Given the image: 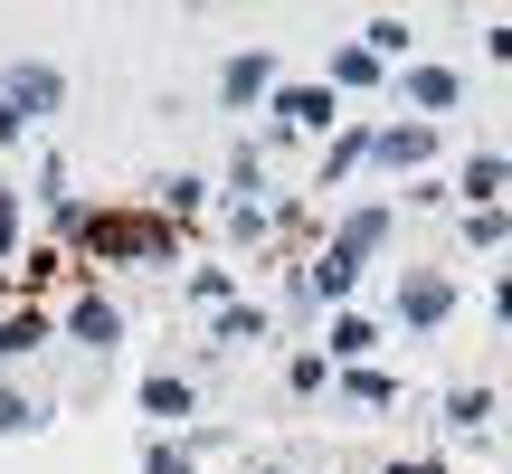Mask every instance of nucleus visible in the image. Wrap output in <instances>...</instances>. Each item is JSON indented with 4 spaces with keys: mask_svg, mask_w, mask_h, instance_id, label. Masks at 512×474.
Returning <instances> with one entry per match:
<instances>
[{
    "mask_svg": "<svg viewBox=\"0 0 512 474\" xmlns=\"http://www.w3.org/2000/svg\"><path fill=\"white\" fill-rule=\"evenodd\" d=\"M456 304H465V285H456L446 266H399V294H389V323L427 342V332H446V323H456Z\"/></svg>",
    "mask_w": 512,
    "mask_h": 474,
    "instance_id": "2",
    "label": "nucleus"
},
{
    "mask_svg": "<svg viewBox=\"0 0 512 474\" xmlns=\"http://www.w3.org/2000/svg\"><path fill=\"white\" fill-rule=\"evenodd\" d=\"M190 304H209V313H228V304H238V275H228V266H190Z\"/></svg>",
    "mask_w": 512,
    "mask_h": 474,
    "instance_id": "23",
    "label": "nucleus"
},
{
    "mask_svg": "<svg viewBox=\"0 0 512 474\" xmlns=\"http://www.w3.org/2000/svg\"><path fill=\"white\" fill-rule=\"evenodd\" d=\"M143 474H200V446H181V437H143Z\"/></svg>",
    "mask_w": 512,
    "mask_h": 474,
    "instance_id": "25",
    "label": "nucleus"
},
{
    "mask_svg": "<svg viewBox=\"0 0 512 474\" xmlns=\"http://www.w3.org/2000/svg\"><path fill=\"white\" fill-rule=\"evenodd\" d=\"M19 219H29V190H0V266H19Z\"/></svg>",
    "mask_w": 512,
    "mask_h": 474,
    "instance_id": "27",
    "label": "nucleus"
},
{
    "mask_svg": "<svg viewBox=\"0 0 512 474\" xmlns=\"http://www.w3.org/2000/svg\"><path fill=\"white\" fill-rule=\"evenodd\" d=\"M332 389H342L351 408H399V380H389V370H332Z\"/></svg>",
    "mask_w": 512,
    "mask_h": 474,
    "instance_id": "21",
    "label": "nucleus"
},
{
    "mask_svg": "<svg viewBox=\"0 0 512 474\" xmlns=\"http://www.w3.org/2000/svg\"><path fill=\"white\" fill-rule=\"evenodd\" d=\"M313 351H323L332 370H370V351H380V323H370V313H332Z\"/></svg>",
    "mask_w": 512,
    "mask_h": 474,
    "instance_id": "11",
    "label": "nucleus"
},
{
    "mask_svg": "<svg viewBox=\"0 0 512 474\" xmlns=\"http://www.w3.org/2000/svg\"><path fill=\"white\" fill-rule=\"evenodd\" d=\"M503 181H512L503 152H475V162L456 171V200H465V209H494V200H503Z\"/></svg>",
    "mask_w": 512,
    "mask_h": 474,
    "instance_id": "18",
    "label": "nucleus"
},
{
    "mask_svg": "<svg viewBox=\"0 0 512 474\" xmlns=\"http://www.w3.org/2000/svg\"><path fill=\"white\" fill-rule=\"evenodd\" d=\"M370 162L380 171H399V181H427V162H437V124H380V143H370Z\"/></svg>",
    "mask_w": 512,
    "mask_h": 474,
    "instance_id": "9",
    "label": "nucleus"
},
{
    "mask_svg": "<svg viewBox=\"0 0 512 474\" xmlns=\"http://www.w3.org/2000/svg\"><path fill=\"white\" fill-rule=\"evenodd\" d=\"M275 124H294V133H342L351 114H342V95L323 86V76H285V86H275Z\"/></svg>",
    "mask_w": 512,
    "mask_h": 474,
    "instance_id": "7",
    "label": "nucleus"
},
{
    "mask_svg": "<svg viewBox=\"0 0 512 474\" xmlns=\"http://www.w3.org/2000/svg\"><path fill=\"white\" fill-rule=\"evenodd\" d=\"M57 332H67L76 351H105V361H114V351H124V304H105V294H76V304L57 313Z\"/></svg>",
    "mask_w": 512,
    "mask_h": 474,
    "instance_id": "8",
    "label": "nucleus"
},
{
    "mask_svg": "<svg viewBox=\"0 0 512 474\" xmlns=\"http://www.w3.org/2000/svg\"><path fill=\"white\" fill-rule=\"evenodd\" d=\"M370 143H380V114H351V124H342V133L323 143V181H313V190H342L351 171L370 162Z\"/></svg>",
    "mask_w": 512,
    "mask_h": 474,
    "instance_id": "10",
    "label": "nucleus"
},
{
    "mask_svg": "<svg viewBox=\"0 0 512 474\" xmlns=\"http://www.w3.org/2000/svg\"><path fill=\"white\" fill-rule=\"evenodd\" d=\"M209 86H219V105H228V114H256V105H275L285 67H275V48H228Z\"/></svg>",
    "mask_w": 512,
    "mask_h": 474,
    "instance_id": "4",
    "label": "nucleus"
},
{
    "mask_svg": "<svg viewBox=\"0 0 512 474\" xmlns=\"http://www.w3.org/2000/svg\"><path fill=\"white\" fill-rule=\"evenodd\" d=\"M209 190H219L209 171H171V181L152 190V209H162L171 228H190V219H209Z\"/></svg>",
    "mask_w": 512,
    "mask_h": 474,
    "instance_id": "15",
    "label": "nucleus"
},
{
    "mask_svg": "<svg viewBox=\"0 0 512 474\" xmlns=\"http://www.w3.org/2000/svg\"><path fill=\"white\" fill-rule=\"evenodd\" d=\"M133 399H143V418H152V427H190V418H200V389H190L181 370H152Z\"/></svg>",
    "mask_w": 512,
    "mask_h": 474,
    "instance_id": "12",
    "label": "nucleus"
},
{
    "mask_svg": "<svg viewBox=\"0 0 512 474\" xmlns=\"http://www.w3.org/2000/svg\"><path fill=\"white\" fill-rule=\"evenodd\" d=\"M389 237H399V200H351L332 209V256H351V266H370V256H389Z\"/></svg>",
    "mask_w": 512,
    "mask_h": 474,
    "instance_id": "3",
    "label": "nucleus"
},
{
    "mask_svg": "<svg viewBox=\"0 0 512 474\" xmlns=\"http://www.w3.org/2000/svg\"><path fill=\"white\" fill-rule=\"evenodd\" d=\"M389 86H399V105L418 114V124H437V114L465 105V67H446V57H418V67H399Z\"/></svg>",
    "mask_w": 512,
    "mask_h": 474,
    "instance_id": "6",
    "label": "nucleus"
},
{
    "mask_svg": "<svg viewBox=\"0 0 512 474\" xmlns=\"http://www.w3.org/2000/svg\"><path fill=\"white\" fill-rule=\"evenodd\" d=\"M76 237H86L105 266H171V256H181V228H171L162 209H86Z\"/></svg>",
    "mask_w": 512,
    "mask_h": 474,
    "instance_id": "1",
    "label": "nucleus"
},
{
    "mask_svg": "<svg viewBox=\"0 0 512 474\" xmlns=\"http://www.w3.org/2000/svg\"><path fill=\"white\" fill-rule=\"evenodd\" d=\"M494 323H512V275H494Z\"/></svg>",
    "mask_w": 512,
    "mask_h": 474,
    "instance_id": "33",
    "label": "nucleus"
},
{
    "mask_svg": "<svg viewBox=\"0 0 512 474\" xmlns=\"http://www.w3.org/2000/svg\"><path fill=\"white\" fill-rule=\"evenodd\" d=\"M456 228H465V247H503L512 237V209L494 200V209H456Z\"/></svg>",
    "mask_w": 512,
    "mask_h": 474,
    "instance_id": "24",
    "label": "nucleus"
},
{
    "mask_svg": "<svg viewBox=\"0 0 512 474\" xmlns=\"http://www.w3.org/2000/svg\"><path fill=\"white\" fill-rule=\"evenodd\" d=\"M494 418H503L494 389H446V437H484Z\"/></svg>",
    "mask_w": 512,
    "mask_h": 474,
    "instance_id": "19",
    "label": "nucleus"
},
{
    "mask_svg": "<svg viewBox=\"0 0 512 474\" xmlns=\"http://www.w3.org/2000/svg\"><path fill=\"white\" fill-rule=\"evenodd\" d=\"M266 228H275L266 200H228V237H266Z\"/></svg>",
    "mask_w": 512,
    "mask_h": 474,
    "instance_id": "28",
    "label": "nucleus"
},
{
    "mask_svg": "<svg viewBox=\"0 0 512 474\" xmlns=\"http://www.w3.org/2000/svg\"><path fill=\"white\" fill-rule=\"evenodd\" d=\"M323 86H332V95H370V86H389V67L361 48V38H342V48L323 57Z\"/></svg>",
    "mask_w": 512,
    "mask_h": 474,
    "instance_id": "13",
    "label": "nucleus"
},
{
    "mask_svg": "<svg viewBox=\"0 0 512 474\" xmlns=\"http://www.w3.org/2000/svg\"><path fill=\"white\" fill-rule=\"evenodd\" d=\"M484 48H494V67H512V19H494V29H484Z\"/></svg>",
    "mask_w": 512,
    "mask_h": 474,
    "instance_id": "31",
    "label": "nucleus"
},
{
    "mask_svg": "<svg viewBox=\"0 0 512 474\" xmlns=\"http://www.w3.org/2000/svg\"><path fill=\"white\" fill-rule=\"evenodd\" d=\"M38 427H48V399L19 389V380H0V446H10V437H38Z\"/></svg>",
    "mask_w": 512,
    "mask_h": 474,
    "instance_id": "20",
    "label": "nucleus"
},
{
    "mask_svg": "<svg viewBox=\"0 0 512 474\" xmlns=\"http://www.w3.org/2000/svg\"><path fill=\"white\" fill-rule=\"evenodd\" d=\"M0 95H10L29 124H48V114H67V67H57V57H10V67H0Z\"/></svg>",
    "mask_w": 512,
    "mask_h": 474,
    "instance_id": "5",
    "label": "nucleus"
},
{
    "mask_svg": "<svg viewBox=\"0 0 512 474\" xmlns=\"http://www.w3.org/2000/svg\"><path fill=\"white\" fill-rule=\"evenodd\" d=\"M0 143H29V114H19L10 95H0Z\"/></svg>",
    "mask_w": 512,
    "mask_h": 474,
    "instance_id": "30",
    "label": "nucleus"
},
{
    "mask_svg": "<svg viewBox=\"0 0 512 474\" xmlns=\"http://www.w3.org/2000/svg\"><path fill=\"white\" fill-rule=\"evenodd\" d=\"M38 342H57V313L48 304H10V313H0V361H29Z\"/></svg>",
    "mask_w": 512,
    "mask_h": 474,
    "instance_id": "14",
    "label": "nucleus"
},
{
    "mask_svg": "<svg viewBox=\"0 0 512 474\" xmlns=\"http://www.w3.org/2000/svg\"><path fill=\"white\" fill-rule=\"evenodd\" d=\"M256 190H266V152L238 133V143H228V200H256Z\"/></svg>",
    "mask_w": 512,
    "mask_h": 474,
    "instance_id": "22",
    "label": "nucleus"
},
{
    "mask_svg": "<svg viewBox=\"0 0 512 474\" xmlns=\"http://www.w3.org/2000/svg\"><path fill=\"white\" fill-rule=\"evenodd\" d=\"M361 48H370V57H380V67H389V76H399V67H418V29H408V19H399V10H380V19H370V29H361Z\"/></svg>",
    "mask_w": 512,
    "mask_h": 474,
    "instance_id": "16",
    "label": "nucleus"
},
{
    "mask_svg": "<svg viewBox=\"0 0 512 474\" xmlns=\"http://www.w3.org/2000/svg\"><path fill=\"white\" fill-rule=\"evenodd\" d=\"M285 389H294V399H313V389H332V361H323V351H294V361H285Z\"/></svg>",
    "mask_w": 512,
    "mask_h": 474,
    "instance_id": "26",
    "label": "nucleus"
},
{
    "mask_svg": "<svg viewBox=\"0 0 512 474\" xmlns=\"http://www.w3.org/2000/svg\"><path fill=\"white\" fill-rule=\"evenodd\" d=\"M209 332H219V351H256V342H275V313L266 304H228V313H209Z\"/></svg>",
    "mask_w": 512,
    "mask_h": 474,
    "instance_id": "17",
    "label": "nucleus"
},
{
    "mask_svg": "<svg viewBox=\"0 0 512 474\" xmlns=\"http://www.w3.org/2000/svg\"><path fill=\"white\" fill-rule=\"evenodd\" d=\"M380 474H446V456H399V465H380Z\"/></svg>",
    "mask_w": 512,
    "mask_h": 474,
    "instance_id": "32",
    "label": "nucleus"
},
{
    "mask_svg": "<svg viewBox=\"0 0 512 474\" xmlns=\"http://www.w3.org/2000/svg\"><path fill=\"white\" fill-rule=\"evenodd\" d=\"M456 200V181H437V171H427V181H408V209H446Z\"/></svg>",
    "mask_w": 512,
    "mask_h": 474,
    "instance_id": "29",
    "label": "nucleus"
}]
</instances>
